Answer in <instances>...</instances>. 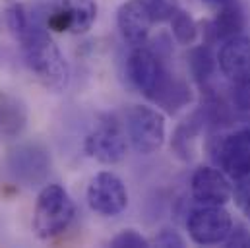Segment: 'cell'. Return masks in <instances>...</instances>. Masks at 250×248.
I'll return each instance as SVG.
<instances>
[{"label": "cell", "instance_id": "cell-12", "mask_svg": "<svg viewBox=\"0 0 250 248\" xmlns=\"http://www.w3.org/2000/svg\"><path fill=\"white\" fill-rule=\"evenodd\" d=\"M217 68L229 85L250 82V37L237 35L221 43L217 51Z\"/></svg>", "mask_w": 250, "mask_h": 248}, {"label": "cell", "instance_id": "cell-21", "mask_svg": "<svg viewBox=\"0 0 250 248\" xmlns=\"http://www.w3.org/2000/svg\"><path fill=\"white\" fill-rule=\"evenodd\" d=\"M233 202L241 209V213L250 221V177L235 181L233 185Z\"/></svg>", "mask_w": 250, "mask_h": 248}, {"label": "cell", "instance_id": "cell-7", "mask_svg": "<svg viewBox=\"0 0 250 248\" xmlns=\"http://www.w3.org/2000/svg\"><path fill=\"white\" fill-rule=\"evenodd\" d=\"M233 215L225 206H198L187 217L188 237L198 247L223 245L233 231Z\"/></svg>", "mask_w": 250, "mask_h": 248}, {"label": "cell", "instance_id": "cell-25", "mask_svg": "<svg viewBox=\"0 0 250 248\" xmlns=\"http://www.w3.org/2000/svg\"><path fill=\"white\" fill-rule=\"evenodd\" d=\"M204 4H208V6H211V8H219V6H223L225 2H229V0H202Z\"/></svg>", "mask_w": 250, "mask_h": 248}, {"label": "cell", "instance_id": "cell-1", "mask_svg": "<svg viewBox=\"0 0 250 248\" xmlns=\"http://www.w3.org/2000/svg\"><path fill=\"white\" fill-rule=\"evenodd\" d=\"M126 74L130 83L151 103L163 107L169 115L192 103V89L187 82L175 78L165 57L153 47H132L126 59Z\"/></svg>", "mask_w": 250, "mask_h": 248}, {"label": "cell", "instance_id": "cell-22", "mask_svg": "<svg viewBox=\"0 0 250 248\" xmlns=\"http://www.w3.org/2000/svg\"><path fill=\"white\" fill-rule=\"evenodd\" d=\"M151 247H159V248H185L187 247V243H185V239L175 231V229H169V227H165V229H161L155 237H153V241H151Z\"/></svg>", "mask_w": 250, "mask_h": 248}, {"label": "cell", "instance_id": "cell-9", "mask_svg": "<svg viewBox=\"0 0 250 248\" xmlns=\"http://www.w3.org/2000/svg\"><path fill=\"white\" fill-rule=\"evenodd\" d=\"M85 200L89 209L97 215L117 217L128 206V190L119 175L111 171H101L89 181Z\"/></svg>", "mask_w": 250, "mask_h": 248}, {"label": "cell", "instance_id": "cell-16", "mask_svg": "<svg viewBox=\"0 0 250 248\" xmlns=\"http://www.w3.org/2000/svg\"><path fill=\"white\" fill-rule=\"evenodd\" d=\"M206 124H208L206 111L200 109V111L192 113L187 121H183V123L177 126V130L173 134V140H171V147H173V151L183 161H188L192 157V142L204 130Z\"/></svg>", "mask_w": 250, "mask_h": 248}, {"label": "cell", "instance_id": "cell-6", "mask_svg": "<svg viewBox=\"0 0 250 248\" xmlns=\"http://www.w3.org/2000/svg\"><path fill=\"white\" fill-rule=\"evenodd\" d=\"M126 128L115 117H103L83 138V151L97 163L117 165L126 157Z\"/></svg>", "mask_w": 250, "mask_h": 248}, {"label": "cell", "instance_id": "cell-4", "mask_svg": "<svg viewBox=\"0 0 250 248\" xmlns=\"http://www.w3.org/2000/svg\"><path fill=\"white\" fill-rule=\"evenodd\" d=\"M208 151L211 163L231 181L250 177V126L209 138Z\"/></svg>", "mask_w": 250, "mask_h": 248}, {"label": "cell", "instance_id": "cell-11", "mask_svg": "<svg viewBox=\"0 0 250 248\" xmlns=\"http://www.w3.org/2000/svg\"><path fill=\"white\" fill-rule=\"evenodd\" d=\"M190 196L198 206H225L233 200V183L219 167L202 165L190 177Z\"/></svg>", "mask_w": 250, "mask_h": 248}, {"label": "cell", "instance_id": "cell-14", "mask_svg": "<svg viewBox=\"0 0 250 248\" xmlns=\"http://www.w3.org/2000/svg\"><path fill=\"white\" fill-rule=\"evenodd\" d=\"M153 25L155 21L142 0H126L117 10V27L130 47L146 45Z\"/></svg>", "mask_w": 250, "mask_h": 248}, {"label": "cell", "instance_id": "cell-20", "mask_svg": "<svg viewBox=\"0 0 250 248\" xmlns=\"http://www.w3.org/2000/svg\"><path fill=\"white\" fill-rule=\"evenodd\" d=\"M111 247L113 248H149L151 241H147L142 233H138L136 229H125L121 231L117 237L111 239Z\"/></svg>", "mask_w": 250, "mask_h": 248}, {"label": "cell", "instance_id": "cell-8", "mask_svg": "<svg viewBox=\"0 0 250 248\" xmlns=\"http://www.w3.org/2000/svg\"><path fill=\"white\" fill-rule=\"evenodd\" d=\"M6 165L20 185L27 188L45 186L51 173V153L41 144H20L8 151Z\"/></svg>", "mask_w": 250, "mask_h": 248}, {"label": "cell", "instance_id": "cell-23", "mask_svg": "<svg viewBox=\"0 0 250 248\" xmlns=\"http://www.w3.org/2000/svg\"><path fill=\"white\" fill-rule=\"evenodd\" d=\"M231 103L235 111L250 113V82L241 85H231Z\"/></svg>", "mask_w": 250, "mask_h": 248}, {"label": "cell", "instance_id": "cell-15", "mask_svg": "<svg viewBox=\"0 0 250 248\" xmlns=\"http://www.w3.org/2000/svg\"><path fill=\"white\" fill-rule=\"evenodd\" d=\"M27 121L25 103L8 91H0V136L8 140L20 138L27 128Z\"/></svg>", "mask_w": 250, "mask_h": 248}, {"label": "cell", "instance_id": "cell-10", "mask_svg": "<svg viewBox=\"0 0 250 248\" xmlns=\"http://www.w3.org/2000/svg\"><path fill=\"white\" fill-rule=\"evenodd\" d=\"M97 20L95 0H55L47 14V27L57 33H87Z\"/></svg>", "mask_w": 250, "mask_h": 248}, {"label": "cell", "instance_id": "cell-24", "mask_svg": "<svg viewBox=\"0 0 250 248\" xmlns=\"http://www.w3.org/2000/svg\"><path fill=\"white\" fill-rule=\"evenodd\" d=\"M225 247H250V231L243 225H233V231L229 233Z\"/></svg>", "mask_w": 250, "mask_h": 248}, {"label": "cell", "instance_id": "cell-18", "mask_svg": "<svg viewBox=\"0 0 250 248\" xmlns=\"http://www.w3.org/2000/svg\"><path fill=\"white\" fill-rule=\"evenodd\" d=\"M171 33L175 37V41L183 47H192L196 43V39L200 37V23L192 18V14L187 10H179L173 18H171Z\"/></svg>", "mask_w": 250, "mask_h": 248}, {"label": "cell", "instance_id": "cell-17", "mask_svg": "<svg viewBox=\"0 0 250 248\" xmlns=\"http://www.w3.org/2000/svg\"><path fill=\"white\" fill-rule=\"evenodd\" d=\"M217 68V53H213L211 45L202 43L190 49L188 53V70L192 74V78L200 83L206 85L209 82V78L213 76Z\"/></svg>", "mask_w": 250, "mask_h": 248}, {"label": "cell", "instance_id": "cell-3", "mask_svg": "<svg viewBox=\"0 0 250 248\" xmlns=\"http://www.w3.org/2000/svg\"><path fill=\"white\" fill-rule=\"evenodd\" d=\"M76 217V204L62 185L41 186L33 209L31 227L37 239L51 241L62 235Z\"/></svg>", "mask_w": 250, "mask_h": 248}, {"label": "cell", "instance_id": "cell-5", "mask_svg": "<svg viewBox=\"0 0 250 248\" xmlns=\"http://www.w3.org/2000/svg\"><path fill=\"white\" fill-rule=\"evenodd\" d=\"M126 136L132 149L140 155L157 153L167 138L165 115L149 105H134L126 113Z\"/></svg>", "mask_w": 250, "mask_h": 248}, {"label": "cell", "instance_id": "cell-13", "mask_svg": "<svg viewBox=\"0 0 250 248\" xmlns=\"http://www.w3.org/2000/svg\"><path fill=\"white\" fill-rule=\"evenodd\" d=\"M204 29H200L204 41L208 45H221L223 41L243 35L247 27V14L239 0H229L223 6L217 8V14L211 21L202 23Z\"/></svg>", "mask_w": 250, "mask_h": 248}, {"label": "cell", "instance_id": "cell-19", "mask_svg": "<svg viewBox=\"0 0 250 248\" xmlns=\"http://www.w3.org/2000/svg\"><path fill=\"white\" fill-rule=\"evenodd\" d=\"M155 23L171 21V18L181 10V0H142Z\"/></svg>", "mask_w": 250, "mask_h": 248}, {"label": "cell", "instance_id": "cell-2", "mask_svg": "<svg viewBox=\"0 0 250 248\" xmlns=\"http://www.w3.org/2000/svg\"><path fill=\"white\" fill-rule=\"evenodd\" d=\"M21 47L25 64L33 78L51 93H62L70 85V66L62 51L49 33L47 23H41L37 16H31L27 27L16 35Z\"/></svg>", "mask_w": 250, "mask_h": 248}]
</instances>
